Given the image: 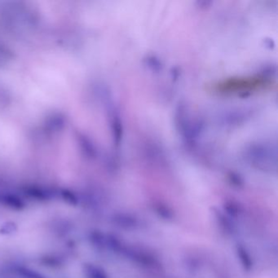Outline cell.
Instances as JSON below:
<instances>
[{
  "mask_svg": "<svg viewBox=\"0 0 278 278\" xmlns=\"http://www.w3.org/2000/svg\"><path fill=\"white\" fill-rule=\"evenodd\" d=\"M15 271L22 278H47V277L28 267L17 266Z\"/></svg>",
  "mask_w": 278,
  "mask_h": 278,
  "instance_id": "4",
  "label": "cell"
},
{
  "mask_svg": "<svg viewBox=\"0 0 278 278\" xmlns=\"http://www.w3.org/2000/svg\"><path fill=\"white\" fill-rule=\"evenodd\" d=\"M238 255L243 267L245 269L250 270L251 269V266H252V261H251V258H250L249 253L247 252V250H245L243 246L240 245L238 247Z\"/></svg>",
  "mask_w": 278,
  "mask_h": 278,
  "instance_id": "5",
  "label": "cell"
},
{
  "mask_svg": "<svg viewBox=\"0 0 278 278\" xmlns=\"http://www.w3.org/2000/svg\"><path fill=\"white\" fill-rule=\"evenodd\" d=\"M91 240L95 245L99 246V247H102L106 245V237H104L99 232H93L91 234Z\"/></svg>",
  "mask_w": 278,
  "mask_h": 278,
  "instance_id": "7",
  "label": "cell"
},
{
  "mask_svg": "<svg viewBox=\"0 0 278 278\" xmlns=\"http://www.w3.org/2000/svg\"><path fill=\"white\" fill-rule=\"evenodd\" d=\"M61 196H62V199L70 205L77 206L79 203L76 193L71 191L70 189H62L61 191Z\"/></svg>",
  "mask_w": 278,
  "mask_h": 278,
  "instance_id": "6",
  "label": "cell"
},
{
  "mask_svg": "<svg viewBox=\"0 0 278 278\" xmlns=\"http://www.w3.org/2000/svg\"><path fill=\"white\" fill-rule=\"evenodd\" d=\"M43 264H46L47 266L52 267V268H55V267H58L61 264V261L59 259L56 258L54 256H47L45 257L43 259Z\"/></svg>",
  "mask_w": 278,
  "mask_h": 278,
  "instance_id": "8",
  "label": "cell"
},
{
  "mask_svg": "<svg viewBox=\"0 0 278 278\" xmlns=\"http://www.w3.org/2000/svg\"><path fill=\"white\" fill-rule=\"evenodd\" d=\"M25 193L30 198L38 201H46L49 198V195L47 192L38 187H27L25 189Z\"/></svg>",
  "mask_w": 278,
  "mask_h": 278,
  "instance_id": "3",
  "label": "cell"
},
{
  "mask_svg": "<svg viewBox=\"0 0 278 278\" xmlns=\"http://www.w3.org/2000/svg\"><path fill=\"white\" fill-rule=\"evenodd\" d=\"M83 274L86 278H108L104 269L93 264H84Z\"/></svg>",
  "mask_w": 278,
  "mask_h": 278,
  "instance_id": "2",
  "label": "cell"
},
{
  "mask_svg": "<svg viewBox=\"0 0 278 278\" xmlns=\"http://www.w3.org/2000/svg\"><path fill=\"white\" fill-rule=\"evenodd\" d=\"M0 201H2V204H4L7 208H11L12 210H22L26 208V203L23 199L17 194L6 193L0 197Z\"/></svg>",
  "mask_w": 278,
  "mask_h": 278,
  "instance_id": "1",
  "label": "cell"
}]
</instances>
